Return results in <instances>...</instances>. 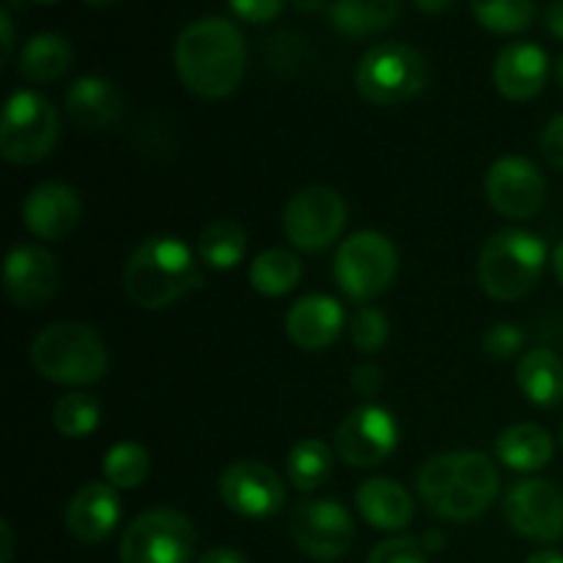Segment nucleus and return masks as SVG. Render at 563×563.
<instances>
[{"label":"nucleus","mask_w":563,"mask_h":563,"mask_svg":"<svg viewBox=\"0 0 563 563\" xmlns=\"http://www.w3.org/2000/svg\"><path fill=\"white\" fill-rule=\"evenodd\" d=\"M174 64L181 82L201 99H223L240 88L247 66L245 36L223 16H203L179 33Z\"/></svg>","instance_id":"obj_1"},{"label":"nucleus","mask_w":563,"mask_h":563,"mask_svg":"<svg viewBox=\"0 0 563 563\" xmlns=\"http://www.w3.org/2000/svg\"><path fill=\"white\" fill-rule=\"evenodd\" d=\"M500 493L498 467L482 451H449L423 462L418 495L432 515L471 522L495 504Z\"/></svg>","instance_id":"obj_2"},{"label":"nucleus","mask_w":563,"mask_h":563,"mask_svg":"<svg viewBox=\"0 0 563 563\" xmlns=\"http://www.w3.org/2000/svg\"><path fill=\"white\" fill-rule=\"evenodd\" d=\"M201 286L203 273L196 253L176 236H152L141 242L124 269L126 297L146 311L174 306Z\"/></svg>","instance_id":"obj_3"},{"label":"nucleus","mask_w":563,"mask_h":563,"mask_svg":"<svg viewBox=\"0 0 563 563\" xmlns=\"http://www.w3.org/2000/svg\"><path fill=\"white\" fill-rule=\"evenodd\" d=\"M548 264L542 236L520 229H504L484 242L476 275L484 295L500 302H515L539 284Z\"/></svg>","instance_id":"obj_4"},{"label":"nucleus","mask_w":563,"mask_h":563,"mask_svg":"<svg viewBox=\"0 0 563 563\" xmlns=\"http://www.w3.org/2000/svg\"><path fill=\"white\" fill-rule=\"evenodd\" d=\"M33 368L58 385H91L108 374L110 355L102 335L80 322H55L31 346Z\"/></svg>","instance_id":"obj_5"},{"label":"nucleus","mask_w":563,"mask_h":563,"mask_svg":"<svg viewBox=\"0 0 563 563\" xmlns=\"http://www.w3.org/2000/svg\"><path fill=\"white\" fill-rule=\"evenodd\" d=\"M429 80L427 58L410 44L385 42L368 49L355 71V86L366 102L390 108L423 91Z\"/></svg>","instance_id":"obj_6"},{"label":"nucleus","mask_w":563,"mask_h":563,"mask_svg":"<svg viewBox=\"0 0 563 563\" xmlns=\"http://www.w3.org/2000/svg\"><path fill=\"white\" fill-rule=\"evenodd\" d=\"M399 273L396 245L379 231H355L335 251L333 275L339 289L357 302L383 295Z\"/></svg>","instance_id":"obj_7"},{"label":"nucleus","mask_w":563,"mask_h":563,"mask_svg":"<svg viewBox=\"0 0 563 563\" xmlns=\"http://www.w3.org/2000/svg\"><path fill=\"white\" fill-rule=\"evenodd\" d=\"M60 135L58 110L36 91L11 93L0 119V152L14 165L47 157Z\"/></svg>","instance_id":"obj_8"},{"label":"nucleus","mask_w":563,"mask_h":563,"mask_svg":"<svg viewBox=\"0 0 563 563\" xmlns=\"http://www.w3.org/2000/svg\"><path fill=\"white\" fill-rule=\"evenodd\" d=\"M198 533L190 517L176 509L137 515L121 537V563H190Z\"/></svg>","instance_id":"obj_9"},{"label":"nucleus","mask_w":563,"mask_h":563,"mask_svg":"<svg viewBox=\"0 0 563 563\" xmlns=\"http://www.w3.org/2000/svg\"><path fill=\"white\" fill-rule=\"evenodd\" d=\"M346 225V203L322 185L295 192L284 207V234L297 251L319 253L333 245Z\"/></svg>","instance_id":"obj_10"},{"label":"nucleus","mask_w":563,"mask_h":563,"mask_svg":"<svg viewBox=\"0 0 563 563\" xmlns=\"http://www.w3.org/2000/svg\"><path fill=\"white\" fill-rule=\"evenodd\" d=\"M289 533L297 548L311 559L339 561L355 542V522L339 500H300L289 515Z\"/></svg>","instance_id":"obj_11"},{"label":"nucleus","mask_w":563,"mask_h":563,"mask_svg":"<svg viewBox=\"0 0 563 563\" xmlns=\"http://www.w3.org/2000/svg\"><path fill=\"white\" fill-rule=\"evenodd\" d=\"M218 489L223 504L245 520H267L286 504L284 478L256 460L231 462L220 476Z\"/></svg>","instance_id":"obj_12"},{"label":"nucleus","mask_w":563,"mask_h":563,"mask_svg":"<svg viewBox=\"0 0 563 563\" xmlns=\"http://www.w3.org/2000/svg\"><path fill=\"white\" fill-rule=\"evenodd\" d=\"M399 445V423L385 407L363 405L335 429V454L352 467H374Z\"/></svg>","instance_id":"obj_13"},{"label":"nucleus","mask_w":563,"mask_h":563,"mask_svg":"<svg viewBox=\"0 0 563 563\" xmlns=\"http://www.w3.org/2000/svg\"><path fill=\"white\" fill-rule=\"evenodd\" d=\"M506 522L511 531L533 542L563 537V493L544 478H526L506 493Z\"/></svg>","instance_id":"obj_14"},{"label":"nucleus","mask_w":563,"mask_h":563,"mask_svg":"<svg viewBox=\"0 0 563 563\" xmlns=\"http://www.w3.org/2000/svg\"><path fill=\"white\" fill-rule=\"evenodd\" d=\"M484 190H487L489 203L504 218L528 220L544 207L548 181L531 159L509 154V157H500L489 165Z\"/></svg>","instance_id":"obj_15"},{"label":"nucleus","mask_w":563,"mask_h":563,"mask_svg":"<svg viewBox=\"0 0 563 563\" xmlns=\"http://www.w3.org/2000/svg\"><path fill=\"white\" fill-rule=\"evenodd\" d=\"M58 262L42 245H16L5 256L3 289L20 308H42L58 291Z\"/></svg>","instance_id":"obj_16"},{"label":"nucleus","mask_w":563,"mask_h":563,"mask_svg":"<svg viewBox=\"0 0 563 563\" xmlns=\"http://www.w3.org/2000/svg\"><path fill=\"white\" fill-rule=\"evenodd\" d=\"M82 218L80 192L64 181L36 185L22 201V223L38 240H64Z\"/></svg>","instance_id":"obj_17"},{"label":"nucleus","mask_w":563,"mask_h":563,"mask_svg":"<svg viewBox=\"0 0 563 563\" xmlns=\"http://www.w3.org/2000/svg\"><path fill=\"white\" fill-rule=\"evenodd\" d=\"M66 531L82 544H97L115 531L121 520L119 489L108 482H91L66 506Z\"/></svg>","instance_id":"obj_18"},{"label":"nucleus","mask_w":563,"mask_h":563,"mask_svg":"<svg viewBox=\"0 0 563 563\" xmlns=\"http://www.w3.org/2000/svg\"><path fill=\"white\" fill-rule=\"evenodd\" d=\"M548 53L539 44H509L495 58V88L509 102H528V99L542 93L544 82H548Z\"/></svg>","instance_id":"obj_19"},{"label":"nucleus","mask_w":563,"mask_h":563,"mask_svg":"<svg viewBox=\"0 0 563 563\" xmlns=\"http://www.w3.org/2000/svg\"><path fill=\"white\" fill-rule=\"evenodd\" d=\"M344 328V308L328 295L300 297L286 313V335L306 352H319L333 344Z\"/></svg>","instance_id":"obj_20"},{"label":"nucleus","mask_w":563,"mask_h":563,"mask_svg":"<svg viewBox=\"0 0 563 563\" xmlns=\"http://www.w3.org/2000/svg\"><path fill=\"white\" fill-rule=\"evenodd\" d=\"M66 115L77 130L97 132L115 124L124 113V99L121 91L110 80L99 75H86L69 86L64 97Z\"/></svg>","instance_id":"obj_21"},{"label":"nucleus","mask_w":563,"mask_h":563,"mask_svg":"<svg viewBox=\"0 0 563 563\" xmlns=\"http://www.w3.org/2000/svg\"><path fill=\"white\" fill-rule=\"evenodd\" d=\"M357 511L377 531H401L416 517V500L394 478H368L355 493Z\"/></svg>","instance_id":"obj_22"},{"label":"nucleus","mask_w":563,"mask_h":563,"mask_svg":"<svg viewBox=\"0 0 563 563\" xmlns=\"http://www.w3.org/2000/svg\"><path fill=\"white\" fill-rule=\"evenodd\" d=\"M495 454L511 471L533 473L553 462L555 443L548 429L539 427V423H515L506 432H500Z\"/></svg>","instance_id":"obj_23"},{"label":"nucleus","mask_w":563,"mask_h":563,"mask_svg":"<svg viewBox=\"0 0 563 563\" xmlns=\"http://www.w3.org/2000/svg\"><path fill=\"white\" fill-rule=\"evenodd\" d=\"M401 0H335L330 5V22L346 38H363L383 33L399 20Z\"/></svg>","instance_id":"obj_24"},{"label":"nucleus","mask_w":563,"mask_h":563,"mask_svg":"<svg viewBox=\"0 0 563 563\" xmlns=\"http://www.w3.org/2000/svg\"><path fill=\"white\" fill-rule=\"evenodd\" d=\"M517 385L537 407H555L563 401V361L553 350H531L520 357Z\"/></svg>","instance_id":"obj_25"},{"label":"nucleus","mask_w":563,"mask_h":563,"mask_svg":"<svg viewBox=\"0 0 563 563\" xmlns=\"http://www.w3.org/2000/svg\"><path fill=\"white\" fill-rule=\"evenodd\" d=\"M71 66V44L58 33H36L27 38L16 58V71L31 82H53L64 77Z\"/></svg>","instance_id":"obj_26"},{"label":"nucleus","mask_w":563,"mask_h":563,"mask_svg":"<svg viewBox=\"0 0 563 563\" xmlns=\"http://www.w3.org/2000/svg\"><path fill=\"white\" fill-rule=\"evenodd\" d=\"M251 286L264 297H284L300 284L302 262L284 247H269L251 262Z\"/></svg>","instance_id":"obj_27"},{"label":"nucleus","mask_w":563,"mask_h":563,"mask_svg":"<svg viewBox=\"0 0 563 563\" xmlns=\"http://www.w3.org/2000/svg\"><path fill=\"white\" fill-rule=\"evenodd\" d=\"M247 231L236 220H212L198 236V258L212 269H234L245 258Z\"/></svg>","instance_id":"obj_28"},{"label":"nucleus","mask_w":563,"mask_h":563,"mask_svg":"<svg viewBox=\"0 0 563 563\" xmlns=\"http://www.w3.org/2000/svg\"><path fill=\"white\" fill-rule=\"evenodd\" d=\"M333 473V451L324 440L306 438L291 445L286 456V476L300 493H313L322 487Z\"/></svg>","instance_id":"obj_29"},{"label":"nucleus","mask_w":563,"mask_h":563,"mask_svg":"<svg viewBox=\"0 0 563 563\" xmlns=\"http://www.w3.org/2000/svg\"><path fill=\"white\" fill-rule=\"evenodd\" d=\"M148 471H152V456L141 443H115L102 462L104 482L113 484L115 489L141 487Z\"/></svg>","instance_id":"obj_30"},{"label":"nucleus","mask_w":563,"mask_h":563,"mask_svg":"<svg viewBox=\"0 0 563 563\" xmlns=\"http://www.w3.org/2000/svg\"><path fill=\"white\" fill-rule=\"evenodd\" d=\"M99 418H102L99 401L93 399L91 394H82V390L60 396L58 405H55L53 410L55 429H58L60 438L69 440H80L88 438L91 432H97Z\"/></svg>","instance_id":"obj_31"},{"label":"nucleus","mask_w":563,"mask_h":563,"mask_svg":"<svg viewBox=\"0 0 563 563\" xmlns=\"http://www.w3.org/2000/svg\"><path fill=\"white\" fill-rule=\"evenodd\" d=\"M471 9L478 25L498 36L526 31L537 14L533 0H471Z\"/></svg>","instance_id":"obj_32"},{"label":"nucleus","mask_w":563,"mask_h":563,"mask_svg":"<svg viewBox=\"0 0 563 563\" xmlns=\"http://www.w3.org/2000/svg\"><path fill=\"white\" fill-rule=\"evenodd\" d=\"M350 333H352V344H355L361 352H379L385 344H388L390 324L379 308L363 306L361 311L352 317Z\"/></svg>","instance_id":"obj_33"},{"label":"nucleus","mask_w":563,"mask_h":563,"mask_svg":"<svg viewBox=\"0 0 563 563\" xmlns=\"http://www.w3.org/2000/svg\"><path fill=\"white\" fill-rule=\"evenodd\" d=\"M522 344H526V333L515 322H498L482 335L484 355L495 357V361H509L522 350Z\"/></svg>","instance_id":"obj_34"},{"label":"nucleus","mask_w":563,"mask_h":563,"mask_svg":"<svg viewBox=\"0 0 563 563\" xmlns=\"http://www.w3.org/2000/svg\"><path fill=\"white\" fill-rule=\"evenodd\" d=\"M366 563H427L423 544L412 537H394L379 542Z\"/></svg>","instance_id":"obj_35"},{"label":"nucleus","mask_w":563,"mask_h":563,"mask_svg":"<svg viewBox=\"0 0 563 563\" xmlns=\"http://www.w3.org/2000/svg\"><path fill=\"white\" fill-rule=\"evenodd\" d=\"M231 11L251 25L275 20L284 11V0H229Z\"/></svg>","instance_id":"obj_36"},{"label":"nucleus","mask_w":563,"mask_h":563,"mask_svg":"<svg viewBox=\"0 0 563 563\" xmlns=\"http://www.w3.org/2000/svg\"><path fill=\"white\" fill-rule=\"evenodd\" d=\"M542 154L553 168L563 170V113L548 121L542 132Z\"/></svg>","instance_id":"obj_37"},{"label":"nucleus","mask_w":563,"mask_h":563,"mask_svg":"<svg viewBox=\"0 0 563 563\" xmlns=\"http://www.w3.org/2000/svg\"><path fill=\"white\" fill-rule=\"evenodd\" d=\"M350 385L357 396H377L379 388H383V372L372 366V363H363V366L352 372Z\"/></svg>","instance_id":"obj_38"},{"label":"nucleus","mask_w":563,"mask_h":563,"mask_svg":"<svg viewBox=\"0 0 563 563\" xmlns=\"http://www.w3.org/2000/svg\"><path fill=\"white\" fill-rule=\"evenodd\" d=\"M198 563H247V559L234 548H212L198 559Z\"/></svg>","instance_id":"obj_39"},{"label":"nucleus","mask_w":563,"mask_h":563,"mask_svg":"<svg viewBox=\"0 0 563 563\" xmlns=\"http://www.w3.org/2000/svg\"><path fill=\"white\" fill-rule=\"evenodd\" d=\"M544 25H548L550 36L563 42V0H555V3L548 5V11H544Z\"/></svg>","instance_id":"obj_40"},{"label":"nucleus","mask_w":563,"mask_h":563,"mask_svg":"<svg viewBox=\"0 0 563 563\" xmlns=\"http://www.w3.org/2000/svg\"><path fill=\"white\" fill-rule=\"evenodd\" d=\"M14 555V531H11V522H0V563H11Z\"/></svg>","instance_id":"obj_41"},{"label":"nucleus","mask_w":563,"mask_h":563,"mask_svg":"<svg viewBox=\"0 0 563 563\" xmlns=\"http://www.w3.org/2000/svg\"><path fill=\"white\" fill-rule=\"evenodd\" d=\"M0 33H3V64L11 58L14 49V25H11L9 11H0Z\"/></svg>","instance_id":"obj_42"},{"label":"nucleus","mask_w":563,"mask_h":563,"mask_svg":"<svg viewBox=\"0 0 563 563\" xmlns=\"http://www.w3.org/2000/svg\"><path fill=\"white\" fill-rule=\"evenodd\" d=\"M412 3L423 14H443V11H449L454 5V0H412Z\"/></svg>","instance_id":"obj_43"},{"label":"nucleus","mask_w":563,"mask_h":563,"mask_svg":"<svg viewBox=\"0 0 563 563\" xmlns=\"http://www.w3.org/2000/svg\"><path fill=\"white\" fill-rule=\"evenodd\" d=\"M291 5H295L300 14H317V11H322L324 5H328V0H291Z\"/></svg>","instance_id":"obj_44"},{"label":"nucleus","mask_w":563,"mask_h":563,"mask_svg":"<svg viewBox=\"0 0 563 563\" xmlns=\"http://www.w3.org/2000/svg\"><path fill=\"white\" fill-rule=\"evenodd\" d=\"M526 563H563V555L559 550H539V553H533Z\"/></svg>","instance_id":"obj_45"},{"label":"nucleus","mask_w":563,"mask_h":563,"mask_svg":"<svg viewBox=\"0 0 563 563\" xmlns=\"http://www.w3.org/2000/svg\"><path fill=\"white\" fill-rule=\"evenodd\" d=\"M553 273H555V278H559V284L563 286V240L555 245V251H553Z\"/></svg>","instance_id":"obj_46"},{"label":"nucleus","mask_w":563,"mask_h":563,"mask_svg":"<svg viewBox=\"0 0 563 563\" xmlns=\"http://www.w3.org/2000/svg\"><path fill=\"white\" fill-rule=\"evenodd\" d=\"M82 3L97 5V9H104V5H113V3H119V0H82Z\"/></svg>","instance_id":"obj_47"},{"label":"nucleus","mask_w":563,"mask_h":563,"mask_svg":"<svg viewBox=\"0 0 563 563\" xmlns=\"http://www.w3.org/2000/svg\"><path fill=\"white\" fill-rule=\"evenodd\" d=\"M555 77H559L561 88H563V55L559 58V64H555Z\"/></svg>","instance_id":"obj_48"},{"label":"nucleus","mask_w":563,"mask_h":563,"mask_svg":"<svg viewBox=\"0 0 563 563\" xmlns=\"http://www.w3.org/2000/svg\"><path fill=\"white\" fill-rule=\"evenodd\" d=\"M33 3H47L49 5V3H58V0H33Z\"/></svg>","instance_id":"obj_49"},{"label":"nucleus","mask_w":563,"mask_h":563,"mask_svg":"<svg viewBox=\"0 0 563 563\" xmlns=\"http://www.w3.org/2000/svg\"><path fill=\"white\" fill-rule=\"evenodd\" d=\"M561 443H563V429H561Z\"/></svg>","instance_id":"obj_50"}]
</instances>
